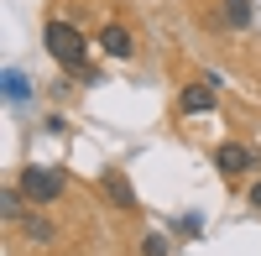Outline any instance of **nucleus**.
Here are the masks:
<instances>
[{
	"instance_id": "obj_4",
	"label": "nucleus",
	"mask_w": 261,
	"mask_h": 256,
	"mask_svg": "<svg viewBox=\"0 0 261 256\" xmlns=\"http://www.w3.org/2000/svg\"><path fill=\"white\" fill-rule=\"evenodd\" d=\"M214 105H220V94H214V84H188V89L178 94V110H183V115H209Z\"/></svg>"
},
{
	"instance_id": "obj_7",
	"label": "nucleus",
	"mask_w": 261,
	"mask_h": 256,
	"mask_svg": "<svg viewBox=\"0 0 261 256\" xmlns=\"http://www.w3.org/2000/svg\"><path fill=\"white\" fill-rule=\"evenodd\" d=\"M220 21L230 32H246L251 21H256V11H251V0H225V11H220Z\"/></svg>"
},
{
	"instance_id": "obj_5",
	"label": "nucleus",
	"mask_w": 261,
	"mask_h": 256,
	"mask_svg": "<svg viewBox=\"0 0 261 256\" xmlns=\"http://www.w3.org/2000/svg\"><path fill=\"white\" fill-rule=\"evenodd\" d=\"M99 53H105V58H120V63H125V58H136V37H130L125 27H115V21H110V27L99 32Z\"/></svg>"
},
{
	"instance_id": "obj_10",
	"label": "nucleus",
	"mask_w": 261,
	"mask_h": 256,
	"mask_svg": "<svg viewBox=\"0 0 261 256\" xmlns=\"http://www.w3.org/2000/svg\"><path fill=\"white\" fill-rule=\"evenodd\" d=\"M141 256H172V241L151 230V236H141Z\"/></svg>"
},
{
	"instance_id": "obj_8",
	"label": "nucleus",
	"mask_w": 261,
	"mask_h": 256,
	"mask_svg": "<svg viewBox=\"0 0 261 256\" xmlns=\"http://www.w3.org/2000/svg\"><path fill=\"white\" fill-rule=\"evenodd\" d=\"M21 199H27V194H21V183H6V188H0V209H6V220H11V225L27 220V215H21Z\"/></svg>"
},
{
	"instance_id": "obj_2",
	"label": "nucleus",
	"mask_w": 261,
	"mask_h": 256,
	"mask_svg": "<svg viewBox=\"0 0 261 256\" xmlns=\"http://www.w3.org/2000/svg\"><path fill=\"white\" fill-rule=\"evenodd\" d=\"M21 194H27L32 204H53V199H63V188H68V178H63V167H21Z\"/></svg>"
},
{
	"instance_id": "obj_11",
	"label": "nucleus",
	"mask_w": 261,
	"mask_h": 256,
	"mask_svg": "<svg viewBox=\"0 0 261 256\" xmlns=\"http://www.w3.org/2000/svg\"><path fill=\"white\" fill-rule=\"evenodd\" d=\"M6 99H11V105H21V99H27V79H21L16 68H6Z\"/></svg>"
},
{
	"instance_id": "obj_6",
	"label": "nucleus",
	"mask_w": 261,
	"mask_h": 256,
	"mask_svg": "<svg viewBox=\"0 0 261 256\" xmlns=\"http://www.w3.org/2000/svg\"><path fill=\"white\" fill-rule=\"evenodd\" d=\"M99 188H105V199H110V204L136 209V188H130V178H125V173H115V167H110V173L99 178Z\"/></svg>"
},
{
	"instance_id": "obj_12",
	"label": "nucleus",
	"mask_w": 261,
	"mask_h": 256,
	"mask_svg": "<svg viewBox=\"0 0 261 256\" xmlns=\"http://www.w3.org/2000/svg\"><path fill=\"white\" fill-rule=\"evenodd\" d=\"M178 236H183V241H199V236H204V220H199V215H178Z\"/></svg>"
},
{
	"instance_id": "obj_13",
	"label": "nucleus",
	"mask_w": 261,
	"mask_h": 256,
	"mask_svg": "<svg viewBox=\"0 0 261 256\" xmlns=\"http://www.w3.org/2000/svg\"><path fill=\"white\" fill-rule=\"evenodd\" d=\"M246 199H251V209H261V178L251 183V194H246Z\"/></svg>"
},
{
	"instance_id": "obj_1",
	"label": "nucleus",
	"mask_w": 261,
	"mask_h": 256,
	"mask_svg": "<svg viewBox=\"0 0 261 256\" xmlns=\"http://www.w3.org/2000/svg\"><path fill=\"white\" fill-rule=\"evenodd\" d=\"M42 42H47V53H53V63L63 73H84V63H89V37H84L73 21H47Z\"/></svg>"
},
{
	"instance_id": "obj_9",
	"label": "nucleus",
	"mask_w": 261,
	"mask_h": 256,
	"mask_svg": "<svg viewBox=\"0 0 261 256\" xmlns=\"http://www.w3.org/2000/svg\"><path fill=\"white\" fill-rule=\"evenodd\" d=\"M21 230H27V241H53V236H58L53 220H42V215H27V220H21Z\"/></svg>"
},
{
	"instance_id": "obj_3",
	"label": "nucleus",
	"mask_w": 261,
	"mask_h": 256,
	"mask_svg": "<svg viewBox=\"0 0 261 256\" xmlns=\"http://www.w3.org/2000/svg\"><path fill=\"white\" fill-rule=\"evenodd\" d=\"M214 167H220L225 178H241L246 167H256V152H251L246 141H225L220 152H214Z\"/></svg>"
}]
</instances>
